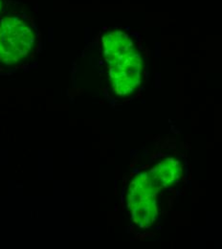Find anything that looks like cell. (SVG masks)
Wrapping results in <instances>:
<instances>
[{
	"label": "cell",
	"instance_id": "obj_1",
	"mask_svg": "<svg viewBox=\"0 0 222 249\" xmlns=\"http://www.w3.org/2000/svg\"><path fill=\"white\" fill-rule=\"evenodd\" d=\"M106 38L104 56L110 64V78L115 90L120 95L130 93L140 86V55L133 48L132 41L123 33H112Z\"/></svg>",
	"mask_w": 222,
	"mask_h": 249
},
{
	"label": "cell",
	"instance_id": "obj_2",
	"mask_svg": "<svg viewBox=\"0 0 222 249\" xmlns=\"http://www.w3.org/2000/svg\"><path fill=\"white\" fill-rule=\"evenodd\" d=\"M34 36L30 29L17 31L4 29L0 33V59L5 62H17L32 48Z\"/></svg>",
	"mask_w": 222,
	"mask_h": 249
}]
</instances>
